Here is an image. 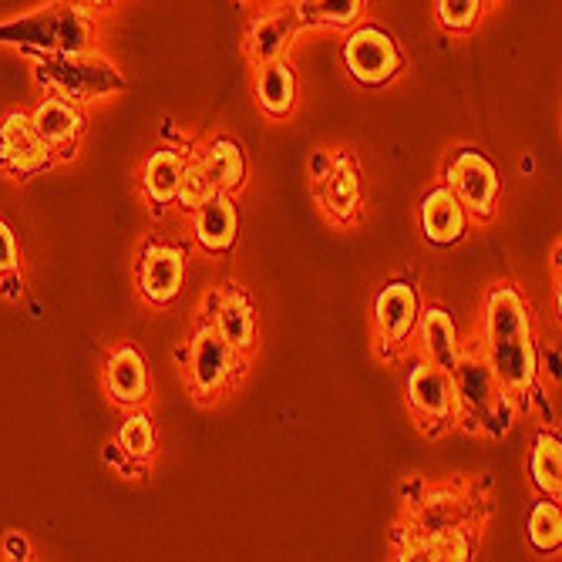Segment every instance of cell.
Instances as JSON below:
<instances>
[{
    "label": "cell",
    "mask_w": 562,
    "mask_h": 562,
    "mask_svg": "<svg viewBox=\"0 0 562 562\" xmlns=\"http://www.w3.org/2000/svg\"><path fill=\"white\" fill-rule=\"evenodd\" d=\"M71 4H78V8H105L109 0H71Z\"/></svg>",
    "instance_id": "obj_33"
},
{
    "label": "cell",
    "mask_w": 562,
    "mask_h": 562,
    "mask_svg": "<svg viewBox=\"0 0 562 562\" xmlns=\"http://www.w3.org/2000/svg\"><path fill=\"white\" fill-rule=\"evenodd\" d=\"M257 98L260 105L283 119L293 112V101H296V81H293V68L280 58V61H270V65H260V75H257Z\"/></svg>",
    "instance_id": "obj_20"
},
{
    "label": "cell",
    "mask_w": 562,
    "mask_h": 562,
    "mask_svg": "<svg viewBox=\"0 0 562 562\" xmlns=\"http://www.w3.org/2000/svg\"><path fill=\"white\" fill-rule=\"evenodd\" d=\"M182 166H186V159L179 156V151H172V148L151 151V159L145 162V172H142L148 199H156L159 206H169V202H176Z\"/></svg>",
    "instance_id": "obj_21"
},
{
    "label": "cell",
    "mask_w": 562,
    "mask_h": 562,
    "mask_svg": "<svg viewBox=\"0 0 562 562\" xmlns=\"http://www.w3.org/2000/svg\"><path fill=\"white\" fill-rule=\"evenodd\" d=\"M364 0H300V14L303 24H327V27H347L361 18Z\"/></svg>",
    "instance_id": "obj_24"
},
{
    "label": "cell",
    "mask_w": 562,
    "mask_h": 562,
    "mask_svg": "<svg viewBox=\"0 0 562 562\" xmlns=\"http://www.w3.org/2000/svg\"><path fill=\"white\" fill-rule=\"evenodd\" d=\"M422 347H425V361H431L441 371H451L458 361V334H454V321L441 311V306H431L422 317Z\"/></svg>",
    "instance_id": "obj_19"
},
{
    "label": "cell",
    "mask_w": 562,
    "mask_h": 562,
    "mask_svg": "<svg viewBox=\"0 0 562 562\" xmlns=\"http://www.w3.org/2000/svg\"><path fill=\"white\" fill-rule=\"evenodd\" d=\"M321 199H324V210L334 220H350L357 213V202H361V179H357L350 156H334V166L321 182Z\"/></svg>",
    "instance_id": "obj_17"
},
{
    "label": "cell",
    "mask_w": 562,
    "mask_h": 562,
    "mask_svg": "<svg viewBox=\"0 0 562 562\" xmlns=\"http://www.w3.org/2000/svg\"><path fill=\"white\" fill-rule=\"evenodd\" d=\"M192 229H195V239L202 249L210 252H226L233 243H236V206L226 192H216L202 202L199 210H192Z\"/></svg>",
    "instance_id": "obj_13"
},
{
    "label": "cell",
    "mask_w": 562,
    "mask_h": 562,
    "mask_svg": "<svg viewBox=\"0 0 562 562\" xmlns=\"http://www.w3.org/2000/svg\"><path fill=\"white\" fill-rule=\"evenodd\" d=\"M4 552H8V559H27V542L21 536H8L4 539Z\"/></svg>",
    "instance_id": "obj_32"
},
{
    "label": "cell",
    "mask_w": 562,
    "mask_h": 562,
    "mask_svg": "<svg viewBox=\"0 0 562 562\" xmlns=\"http://www.w3.org/2000/svg\"><path fill=\"white\" fill-rule=\"evenodd\" d=\"M105 384H109V394L119 404L145 401V394H148V371H145V361H142V353L135 347H119L109 357Z\"/></svg>",
    "instance_id": "obj_16"
},
{
    "label": "cell",
    "mask_w": 562,
    "mask_h": 562,
    "mask_svg": "<svg viewBox=\"0 0 562 562\" xmlns=\"http://www.w3.org/2000/svg\"><path fill=\"white\" fill-rule=\"evenodd\" d=\"M407 401H412V412L425 422H451L454 418L451 371H441L431 361H418L412 374H407Z\"/></svg>",
    "instance_id": "obj_10"
},
{
    "label": "cell",
    "mask_w": 562,
    "mask_h": 562,
    "mask_svg": "<svg viewBox=\"0 0 562 562\" xmlns=\"http://www.w3.org/2000/svg\"><path fill=\"white\" fill-rule=\"evenodd\" d=\"M216 192L220 189H216L213 176L206 172V166H202V162H186L182 166V179H179L176 199L182 202L186 210H199L202 202H206L210 195H216Z\"/></svg>",
    "instance_id": "obj_27"
},
{
    "label": "cell",
    "mask_w": 562,
    "mask_h": 562,
    "mask_svg": "<svg viewBox=\"0 0 562 562\" xmlns=\"http://www.w3.org/2000/svg\"><path fill=\"white\" fill-rule=\"evenodd\" d=\"M31 122H34L37 135L50 148H68L81 135V115H78V109L71 105L68 98H58V94L44 98L41 105L31 112Z\"/></svg>",
    "instance_id": "obj_15"
},
{
    "label": "cell",
    "mask_w": 562,
    "mask_h": 562,
    "mask_svg": "<svg viewBox=\"0 0 562 562\" xmlns=\"http://www.w3.org/2000/svg\"><path fill=\"white\" fill-rule=\"evenodd\" d=\"M482 14V0H438V21L448 31H469Z\"/></svg>",
    "instance_id": "obj_29"
},
{
    "label": "cell",
    "mask_w": 562,
    "mask_h": 562,
    "mask_svg": "<svg viewBox=\"0 0 562 562\" xmlns=\"http://www.w3.org/2000/svg\"><path fill=\"white\" fill-rule=\"evenodd\" d=\"M344 65L361 85H384L401 71V50L381 27H357L344 44Z\"/></svg>",
    "instance_id": "obj_5"
},
{
    "label": "cell",
    "mask_w": 562,
    "mask_h": 562,
    "mask_svg": "<svg viewBox=\"0 0 562 562\" xmlns=\"http://www.w3.org/2000/svg\"><path fill=\"white\" fill-rule=\"evenodd\" d=\"M485 361L495 371L498 384L522 397L536 381V340L526 314V300L513 286H495L485 303Z\"/></svg>",
    "instance_id": "obj_1"
},
{
    "label": "cell",
    "mask_w": 562,
    "mask_h": 562,
    "mask_svg": "<svg viewBox=\"0 0 562 562\" xmlns=\"http://www.w3.org/2000/svg\"><path fill=\"white\" fill-rule=\"evenodd\" d=\"M300 27H303L300 0H290V4L283 0V4L263 11L257 21L249 24V34H246V50H249L252 65L260 68V65L280 61Z\"/></svg>",
    "instance_id": "obj_7"
},
{
    "label": "cell",
    "mask_w": 562,
    "mask_h": 562,
    "mask_svg": "<svg viewBox=\"0 0 562 562\" xmlns=\"http://www.w3.org/2000/svg\"><path fill=\"white\" fill-rule=\"evenodd\" d=\"M330 166H334V156H330V151H314V159H311V179L321 186L324 182V176L330 172Z\"/></svg>",
    "instance_id": "obj_31"
},
{
    "label": "cell",
    "mask_w": 562,
    "mask_h": 562,
    "mask_svg": "<svg viewBox=\"0 0 562 562\" xmlns=\"http://www.w3.org/2000/svg\"><path fill=\"white\" fill-rule=\"evenodd\" d=\"M50 151L55 148L37 135L31 115L11 112L4 122H0V166H4L8 172L34 176L50 162Z\"/></svg>",
    "instance_id": "obj_8"
},
{
    "label": "cell",
    "mask_w": 562,
    "mask_h": 562,
    "mask_svg": "<svg viewBox=\"0 0 562 562\" xmlns=\"http://www.w3.org/2000/svg\"><path fill=\"white\" fill-rule=\"evenodd\" d=\"M415 552H422L425 559H454V562H462L472 555V539L462 532V529H441V532H431V536H422Z\"/></svg>",
    "instance_id": "obj_26"
},
{
    "label": "cell",
    "mask_w": 562,
    "mask_h": 562,
    "mask_svg": "<svg viewBox=\"0 0 562 562\" xmlns=\"http://www.w3.org/2000/svg\"><path fill=\"white\" fill-rule=\"evenodd\" d=\"M206 172L213 176L216 189L220 192H233L243 186V176H246V162H243V151L233 138H216L210 148H206V159H202Z\"/></svg>",
    "instance_id": "obj_22"
},
{
    "label": "cell",
    "mask_w": 562,
    "mask_h": 562,
    "mask_svg": "<svg viewBox=\"0 0 562 562\" xmlns=\"http://www.w3.org/2000/svg\"><path fill=\"white\" fill-rule=\"evenodd\" d=\"M233 368H236V350L220 337V330L213 324L199 327L192 337V347H189V378H192L195 391L202 397L216 394L229 381Z\"/></svg>",
    "instance_id": "obj_9"
},
{
    "label": "cell",
    "mask_w": 562,
    "mask_h": 562,
    "mask_svg": "<svg viewBox=\"0 0 562 562\" xmlns=\"http://www.w3.org/2000/svg\"><path fill=\"white\" fill-rule=\"evenodd\" d=\"M186 280V260L176 246L166 243H148L142 249V263H138V286L142 296L151 303H169L179 296Z\"/></svg>",
    "instance_id": "obj_11"
},
{
    "label": "cell",
    "mask_w": 562,
    "mask_h": 562,
    "mask_svg": "<svg viewBox=\"0 0 562 562\" xmlns=\"http://www.w3.org/2000/svg\"><path fill=\"white\" fill-rule=\"evenodd\" d=\"M529 539L539 552H555L562 546V513L555 502H539L529 516Z\"/></svg>",
    "instance_id": "obj_25"
},
{
    "label": "cell",
    "mask_w": 562,
    "mask_h": 562,
    "mask_svg": "<svg viewBox=\"0 0 562 562\" xmlns=\"http://www.w3.org/2000/svg\"><path fill=\"white\" fill-rule=\"evenodd\" d=\"M448 189L454 192V199L475 216H492L495 199H498V176L492 169V162L479 151H458L448 166Z\"/></svg>",
    "instance_id": "obj_6"
},
{
    "label": "cell",
    "mask_w": 562,
    "mask_h": 562,
    "mask_svg": "<svg viewBox=\"0 0 562 562\" xmlns=\"http://www.w3.org/2000/svg\"><path fill=\"white\" fill-rule=\"evenodd\" d=\"M91 37H94L91 18L85 14V8L71 4V0L47 4L41 11L0 24V44L24 47L31 55H75V50H88Z\"/></svg>",
    "instance_id": "obj_2"
},
{
    "label": "cell",
    "mask_w": 562,
    "mask_h": 562,
    "mask_svg": "<svg viewBox=\"0 0 562 562\" xmlns=\"http://www.w3.org/2000/svg\"><path fill=\"white\" fill-rule=\"evenodd\" d=\"M18 267V239L11 233V226L0 220V273H8Z\"/></svg>",
    "instance_id": "obj_30"
},
{
    "label": "cell",
    "mask_w": 562,
    "mask_h": 562,
    "mask_svg": "<svg viewBox=\"0 0 562 562\" xmlns=\"http://www.w3.org/2000/svg\"><path fill=\"white\" fill-rule=\"evenodd\" d=\"M374 321H378V330L387 340L401 344L407 334L415 330V324H418V293L407 286V283H401V280L397 283H387L381 290L378 303H374Z\"/></svg>",
    "instance_id": "obj_14"
},
{
    "label": "cell",
    "mask_w": 562,
    "mask_h": 562,
    "mask_svg": "<svg viewBox=\"0 0 562 562\" xmlns=\"http://www.w3.org/2000/svg\"><path fill=\"white\" fill-rule=\"evenodd\" d=\"M213 327L220 330V337L236 353L249 350L252 340H257V324H252V311H249V303H246V296L239 290H226L223 293V300L216 306V324Z\"/></svg>",
    "instance_id": "obj_18"
},
{
    "label": "cell",
    "mask_w": 562,
    "mask_h": 562,
    "mask_svg": "<svg viewBox=\"0 0 562 562\" xmlns=\"http://www.w3.org/2000/svg\"><path fill=\"white\" fill-rule=\"evenodd\" d=\"M532 482L546 492L555 495L562 492V445L555 435H539L536 451H532Z\"/></svg>",
    "instance_id": "obj_23"
},
{
    "label": "cell",
    "mask_w": 562,
    "mask_h": 562,
    "mask_svg": "<svg viewBox=\"0 0 562 562\" xmlns=\"http://www.w3.org/2000/svg\"><path fill=\"white\" fill-rule=\"evenodd\" d=\"M119 448L125 451V458H135V462H142V458L156 451V428H151V418L148 415L128 418L119 431Z\"/></svg>",
    "instance_id": "obj_28"
},
{
    "label": "cell",
    "mask_w": 562,
    "mask_h": 562,
    "mask_svg": "<svg viewBox=\"0 0 562 562\" xmlns=\"http://www.w3.org/2000/svg\"><path fill=\"white\" fill-rule=\"evenodd\" d=\"M37 81L58 98H75V101H91L125 88V78L115 71L112 61L85 55V50H75V55H41Z\"/></svg>",
    "instance_id": "obj_4"
},
{
    "label": "cell",
    "mask_w": 562,
    "mask_h": 562,
    "mask_svg": "<svg viewBox=\"0 0 562 562\" xmlns=\"http://www.w3.org/2000/svg\"><path fill=\"white\" fill-rule=\"evenodd\" d=\"M451 384H454V415H465L472 428H485L495 438L508 431L516 404L513 394L498 384L482 350L458 353V361L451 368Z\"/></svg>",
    "instance_id": "obj_3"
},
{
    "label": "cell",
    "mask_w": 562,
    "mask_h": 562,
    "mask_svg": "<svg viewBox=\"0 0 562 562\" xmlns=\"http://www.w3.org/2000/svg\"><path fill=\"white\" fill-rule=\"evenodd\" d=\"M465 206L454 199V192L448 186H438L425 195L422 202V229L431 243L438 246H448V243H458L465 236Z\"/></svg>",
    "instance_id": "obj_12"
}]
</instances>
